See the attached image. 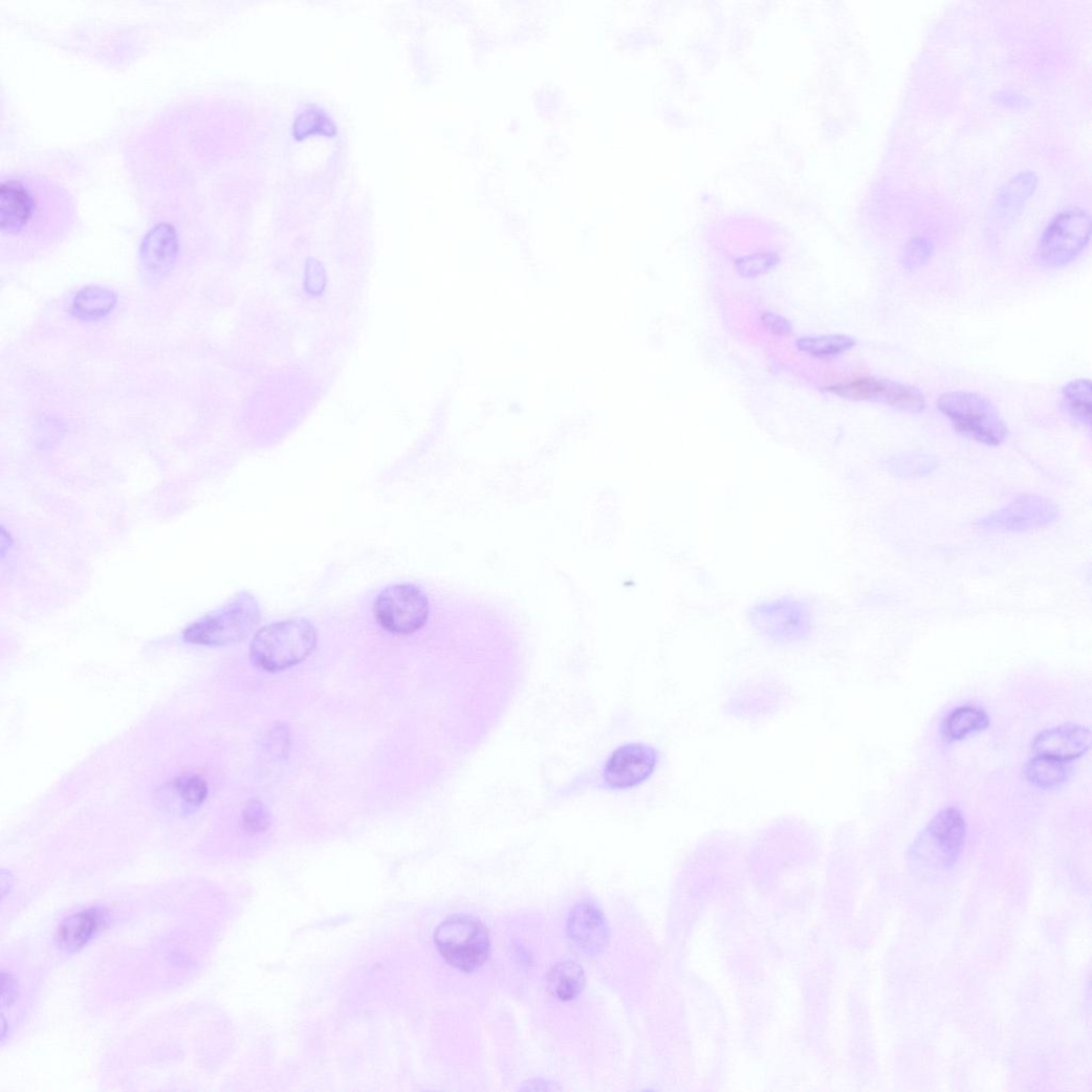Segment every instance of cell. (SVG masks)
Segmentation results:
<instances>
[{
    "label": "cell",
    "mask_w": 1092,
    "mask_h": 1092,
    "mask_svg": "<svg viewBox=\"0 0 1092 1092\" xmlns=\"http://www.w3.org/2000/svg\"><path fill=\"white\" fill-rule=\"evenodd\" d=\"M77 215L70 192L36 171L19 170L0 177V231L4 240L26 242L63 233Z\"/></svg>",
    "instance_id": "1"
},
{
    "label": "cell",
    "mask_w": 1092,
    "mask_h": 1092,
    "mask_svg": "<svg viewBox=\"0 0 1092 1092\" xmlns=\"http://www.w3.org/2000/svg\"><path fill=\"white\" fill-rule=\"evenodd\" d=\"M318 633L307 620L274 624L256 635L252 660L267 672H282L305 660L315 649Z\"/></svg>",
    "instance_id": "2"
},
{
    "label": "cell",
    "mask_w": 1092,
    "mask_h": 1092,
    "mask_svg": "<svg viewBox=\"0 0 1092 1092\" xmlns=\"http://www.w3.org/2000/svg\"><path fill=\"white\" fill-rule=\"evenodd\" d=\"M937 403L955 430L964 437L988 446H998L1006 439V423L986 397L962 391L948 392L941 395Z\"/></svg>",
    "instance_id": "3"
},
{
    "label": "cell",
    "mask_w": 1092,
    "mask_h": 1092,
    "mask_svg": "<svg viewBox=\"0 0 1092 1092\" xmlns=\"http://www.w3.org/2000/svg\"><path fill=\"white\" fill-rule=\"evenodd\" d=\"M261 619L254 596L241 594L219 612L203 617L184 632L185 641L201 646L230 645L248 637Z\"/></svg>",
    "instance_id": "4"
},
{
    "label": "cell",
    "mask_w": 1092,
    "mask_h": 1092,
    "mask_svg": "<svg viewBox=\"0 0 1092 1092\" xmlns=\"http://www.w3.org/2000/svg\"><path fill=\"white\" fill-rule=\"evenodd\" d=\"M435 943L447 963L473 973L490 955V936L478 919L456 915L447 918L435 933Z\"/></svg>",
    "instance_id": "5"
},
{
    "label": "cell",
    "mask_w": 1092,
    "mask_h": 1092,
    "mask_svg": "<svg viewBox=\"0 0 1092 1092\" xmlns=\"http://www.w3.org/2000/svg\"><path fill=\"white\" fill-rule=\"evenodd\" d=\"M1091 220L1087 212L1071 208L1057 214L1045 228L1038 246V259L1047 268H1061L1073 262L1088 246Z\"/></svg>",
    "instance_id": "6"
},
{
    "label": "cell",
    "mask_w": 1092,
    "mask_h": 1092,
    "mask_svg": "<svg viewBox=\"0 0 1092 1092\" xmlns=\"http://www.w3.org/2000/svg\"><path fill=\"white\" fill-rule=\"evenodd\" d=\"M374 614L387 631L407 635L421 629L430 615V603L417 587L400 584L385 589L374 604Z\"/></svg>",
    "instance_id": "7"
},
{
    "label": "cell",
    "mask_w": 1092,
    "mask_h": 1092,
    "mask_svg": "<svg viewBox=\"0 0 1092 1092\" xmlns=\"http://www.w3.org/2000/svg\"><path fill=\"white\" fill-rule=\"evenodd\" d=\"M966 825L962 813L946 808L938 813L923 831L917 844L922 858L934 860L939 867H953L965 843Z\"/></svg>",
    "instance_id": "8"
},
{
    "label": "cell",
    "mask_w": 1092,
    "mask_h": 1092,
    "mask_svg": "<svg viewBox=\"0 0 1092 1092\" xmlns=\"http://www.w3.org/2000/svg\"><path fill=\"white\" fill-rule=\"evenodd\" d=\"M829 390L846 399L878 401L905 412L919 413L926 407L925 397L918 389L887 379L858 378Z\"/></svg>",
    "instance_id": "9"
},
{
    "label": "cell",
    "mask_w": 1092,
    "mask_h": 1092,
    "mask_svg": "<svg viewBox=\"0 0 1092 1092\" xmlns=\"http://www.w3.org/2000/svg\"><path fill=\"white\" fill-rule=\"evenodd\" d=\"M658 763L655 748L634 743L619 747L606 762L603 780L613 790H629L647 781Z\"/></svg>",
    "instance_id": "10"
},
{
    "label": "cell",
    "mask_w": 1092,
    "mask_h": 1092,
    "mask_svg": "<svg viewBox=\"0 0 1092 1092\" xmlns=\"http://www.w3.org/2000/svg\"><path fill=\"white\" fill-rule=\"evenodd\" d=\"M1090 731L1077 724H1064L1041 734L1033 743L1038 756L1070 762L1090 748Z\"/></svg>",
    "instance_id": "11"
},
{
    "label": "cell",
    "mask_w": 1092,
    "mask_h": 1092,
    "mask_svg": "<svg viewBox=\"0 0 1092 1092\" xmlns=\"http://www.w3.org/2000/svg\"><path fill=\"white\" fill-rule=\"evenodd\" d=\"M569 938L584 952L598 953L608 944L610 932L599 909L591 902L576 905L568 921Z\"/></svg>",
    "instance_id": "12"
},
{
    "label": "cell",
    "mask_w": 1092,
    "mask_h": 1092,
    "mask_svg": "<svg viewBox=\"0 0 1092 1092\" xmlns=\"http://www.w3.org/2000/svg\"><path fill=\"white\" fill-rule=\"evenodd\" d=\"M756 619L766 627L790 632H805L809 627L810 613L805 605L793 599H780L763 604L755 611Z\"/></svg>",
    "instance_id": "13"
},
{
    "label": "cell",
    "mask_w": 1092,
    "mask_h": 1092,
    "mask_svg": "<svg viewBox=\"0 0 1092 1092\" xmlns=\"http://www.w3.org/2000/svg\"><path fill=\"white\" fill-rule=\"evenodd\" d=\"M105 922L101 910L90 908L67 918L57 933L59 945L67 951H78L100 932Z\"/></svg>",
    "instance_id": "14"
},
{
    "label": "cell",
    "mask_w": 1092,
    "mask_h": 1092,
    "mask_svg": "<svg viewBox=\"0 0 1092 1092\" xmlns=\"http://www.w3.org/2000/svg\"><path fill=\"white\" fill-rule=\"evenodd\" d=\"M585 985L584 969L572 960L554 965L545 980L546 990L564 1002L576 999L583 992Z\"/></svg>",
    "instance_id": "15"
},
{
    "label": "cell",
    "mask_w": 1092,
    "mask_h": 1092,
    "mask_svg": "<svg viewBox=\"0 0 1092 1092\" xmlns=\"http://www.w3.org/2000/svg\"><path fill=\"white\" fill-rule=\"evenodd\" d=\"M988 725L989 719L984 711L975 706H962L946 717L942 731L947 741L954 742L983 731Z\"/></svg>",
    "instance_id": "16"
},
{
    "label": "cell",
    "mask_w": 1092,
    "mask_h": 1092,
    "mask_svg": "<svg viewBox=\"0 0 1092 1092\" xmlns=\"http://www.w3.org/2000/svg\"><path fill=\"white\" fill-rule=\"evenodd\" d=\"M1069 772L1068 762L1046 756H1036L1027 763L1025 768L1027 780L1042 788L1061 785L1067 780Z\"/></svg>",
    "instance_id": "17"
},
{
    "label": "cell",
    "mask_w": 1092,
    "mask_h": 1092,
    "mask_svg": "<svg viewBox=\"0 0 1092 1092\" xmlns=\"http://www.w3.org/2000/svg\"><path fill=\"white\" fill-rule=\"evenodd\" d=\"M113 294L105 288L88 287L75 298L73 310L79 318L95 320L107 315L114 307Z\"/></svg>",
    "instance_id": "18"
},
{
    "label": "cell",
    "mask_w": 1092,
    "mask_h": 1092,
    "mask_svg": "<svg viewBox=\"0 0 1092 1092\" xmlns=\"http://www.w3.org/2000/svg\"><path fill=\"white\" fill-rule=\"evenodd\" d=\"M1063 398L1069 414L1083 427L1091 424V384L1088 379H1077L1063 389Z\"/></svg>",
    "instance_id": "19"
},
{
    "label": "cell",
    "mask_w": 1092,
    "mask_h": 1092,
    "mask_svg": "<svg viewBox=\"0 0 1092 1092\" xmlns=\"http://www.w3.org/2000/svg\"><path fill=\"white\" fill-rule=\"evenodd\" d=\"M796 345L801 351L814 356H834L854 348L856 341L852 336L831 334L803 337L798 341Z\"/></svg>",
    "instance_id": "20"
},
{
    "label": "cell",
    "mask_w": 1092,
    "mask_h": 1092,
    "mask_svg": "<svg viewBox=\"0 0 1092 1092\" xmlns=\"http://www.w3.org/2000/svg\"><path fill=\"white\" fill-rule=\"evenodd\" d=\"M779 262L774 254H759L738 260L736 266L742 277L754 279L767 275Z\"/></svg>",
    "instance_id": "21"
},
{
    "label": "cell",
    "mask_w": 1092,
    "mask_h": 1092,
    "mask_svg": "<svg viewBox=\"0 0 1092 1092\" xmlns=\"http://www.w3.org/2000/svg\"><path fill=\"white\" fill-rule=\"evenodd\" d=\"M176 791L189 804L199 806L208 795L206 782L199 776H183L174 782Z\"/></svg>",
    "instance_id": "22"
},
{
    "label": "cell",
    "mask_w": 1092,
    "mask_h": 1092,
    "mask_svg": "<svg viewBox=\"0 0 1092 1092\" xmlns=\"http://www.w3.org/2000/svg\"><path fill=\"white\" fill-rule=\"evenodd\" d=\"M934 247L927 238L917 237L909 242L903 255V265L914 270L924 266L932 258Z\"/></svg>",
    "instance_id": "23"
},
{
    "label": "cell",
    "mask_w": 1092,
    "mask_h": 1092,
    "mask_svg": "<svg viewBox=\"0 0 1092 1092\" xmlns=\"http://www.w3.org/2000/svg\"><path fill=\"white\" fill-rule=\"evenodd\" d=\"M242 818H244L245 828L250 832H261L270 826V813L259 800L249 802L242 813Z\"/></svg>",
    "instance_id": "24"
},
{
    "label": "cell",
    "mask_w": 1092,
    "mask_h": 1092,
    "mask_svg": "<svg viewBox=\"0 0 1092 1092\" xmlns=\"http://www.w3.org/2000/svg\"><path fill=\"white\" fill-rule=\"evenodd\" d=\"M762 323L767 331L777 336H785L793 331V326L790 322L774 313L767 312L763 314Z\"/></svg>",
    "instance_id": "25"
}]
</instances>
